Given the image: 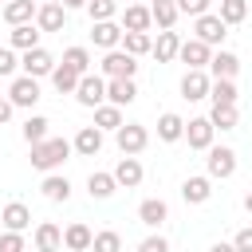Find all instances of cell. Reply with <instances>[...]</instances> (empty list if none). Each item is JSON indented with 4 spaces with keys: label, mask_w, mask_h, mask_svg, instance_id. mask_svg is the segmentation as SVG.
<instances>
[{
    "label": "cell",
    "mask_w": 252,
    "mask_h": 252,
    "mask_svg": "<svg viewBox=\"0 0 252 252\" xmlns=\"http://www.w3.org/2000/svg\"><path fill=\"white\" fill-rule=\"evenodd\" d=\"M71 142L67 138H47V142H39V146H32V165L35 169H43V173H51V169H59L67 158H71Z\"/></svg>",
    "instance_id": "6da1fadb"
},
{
    "label": "cell",
    "mask_w": 252,
    "mask_h": 252,
    "mask_svg": "<svg viewBox=\"0 0 252 252\" xmlns=\"http://www.w3.org/2000/svg\"><path fill=\"white\" fill-rule=\"evenodd\" d=\"M114 142H118L122 158H134V154H142V150L150 146V130H146L142 122H126V126L114 130Z\"/></svg>",
    "instance_id": "7a4b0ae2"
},
{
    "label": "cell",
    "mask_w": 252,
    "mask_h": 252,
    "mask_svg": "<svg viewBox=\"0 0 252 252\" xmlns=\"http://www.w3.org/2000/svg\"><path fill=\"white\" fill-rule=\"evenodd\" d=\"M236 173V150L228 146H209V158H205V177L213 181H224Z\"/></svg>",
    "instance_id": "3957f363"
},
{
    "label": "cell",
    "mask_w": 252,
    "mask_h": 252,
    "mask_svg": "<svg viewBox=\"0 0 252 252\" xmlns=\"http://www.w3.org/2000/svg\"><path fill=\"white\" fill-rule=\"evenodd\" d=\"M134 75H138V59L126 55L122 47L102 55V79H134Z\"/></svg>",
    "instance_id": "277c9868"
},
{
    "label": "cell",
    "mask_w": 252,
    "mask_h": 252,
    "mask_svg": "<svg viewBox=\"0 0 252 252\" xmlns=\"http://www.w3.org/2000/svg\"><path fill=\"white\" fill-rule=\"evenodd\" d=\"M193 39H201V43H209V47H217V43H224V35H228V24L220 20V16H213V12H205V16H197V24H193Z\"/></svg>",
    "instance_id": "5b68a950"
},
{
    "label": "cell",
    "mask_w": 252,
    "mask_h": 252,
    "mask_svg": "<svg viewBox=\"0 0 252 252\" xmlns=\"http://www.w3.org/2000/svg\"><path fill=\"white\" fill-rule=\"evenodd\" d=\"M75 98H79V106H91V110H98V106L106 102V79H102V75H83V79H79V91H75Z\"/></svg>",
    "instance_id": "8992f818"
},
{
    "label": "cell",
    "mask_w": 252,
    "mask_h": 252,
    "mask_svg": "<svg viewBox=\"0 0 252 252\" xmlns=\"http://www.w3.org/2000/svg\"><path fill=\"white\" fill-rule=\"evenodd\" d=\"M8 102H12V106H24V110H32V106L39 102V79H32V75H20V79H12V87H8Z\"/></svg>",
    "instance_id": "52a82bcc"
},
{
    "label": "cell",
    "mask_w": 252,
    "mask_h": 252,
    "mask_svg": "<svg viewBox=\"0 0 252 252\" xmlns=\"http://www.w3.org/2000/svg\"><path fill=\"white\" fill-rule=\"evenodd\" d=\"M35 28H39V32H63V28H67V8H63L59 0L39 4V12H35Z\"/></svg>",
    "instance_id": "ba28073f"
},
{
    "label": "cell",
    "mask_w": 252,
    "mask_h": 252,
    "mask_svg": "<svg viewBox=\"0 0 252 252\" xmlns=\"http://www.w3.org/2000/svg\"><path fill=\"white\" fill-rule=\"evenodd\" d=\"M20 67H24V75H32V79H43V75H51L59 63L51 59V51H43V47H32V51H24Z\"/></svg>",
    "instance_id": "9c48e42d"
},
{
    "label": "cell",
    "mask_w": 252,
    "mask_h": 252,
    "mask_svg": "<svg viewBox=\"0 0 252 252\" xmlns=\"http://www.w3.org/2000/svg\"><path fill=\"white\" fill-rule=\"evenodd\" d=\"M177 59H181V63H189V71H205V67H209V59H213V51H209V43H201V39H181Z\"/></svg>",
    "instance_id": "30bf717a"
},
{
    "label": "cell",
    "mask_w": 252,
    "mask_h": 252,
    "mask_svg": "<svg viewBox=\"0 0 252 252\" xmlns=\"http://www.w3.org/2000/svg\"><path fill=\"white\" fill-rule=\"evenodd\" d=\"M213 134H217V126H213L209 118H189V122H185V142H189V150H209V146H213Z\"/></svg>",
    "instance_id": "8fae6325"
},
{
    "label": "cell",
    "mask_w": 252,
    "mask_h": 252,
    "mask_svg": "<svg viewBox=\"0 0 252 252\" xmlns=\"http://www.w3.org/2000/svg\"><path fill=\"white\" fill-rule=\"evenodd\" d=\"M122 24H114V20H106V24H91V43L94 47H102V51H114L118 43H122Z\"/></svg>",
    "instance_id": "7c38bea8"
},
{
    "label": "cell",
    "mask_w": 252,
    "mask_h": 252,
    "mask_svg": "<svg viewBox=\"0 0 252 252\" xmlns=\"http://www.w3.org/2000/svg\"><path fill=\"white\" fill-rule=\"evenodd\" d=\"M138 220H142L146 228H161V224L169 220V205H165L161 197H146V201L138 205Z\"/></svg>",
    "instance_id": "4fadbf2b"
},
{
    "label": "cell",
    "mask_w": 252,
    "mask_h": 252,
    "mask_svg": "<svg viewBox=\"0 0 252 252\" xmlns=\"http://www.w3.org/2000/svg\"><path fill=\"white\" fill-rule=\"evenodd\" d=\"M0 224H4V232H24L32 224V209L24 201H8L4 213H0Z\"/></svg>",
    "instance_id": "5bb4252c"
},
{
    "label": "cell",
    "mask_w": 252,
    "mask_h": 252,
    "mask_svg": "<svg viewBox=\"0 0 252 252\" xmlns=\"http://www.w3.org/2000/svg\"><path fill=\"white\" fill-rule=\"evenodd\" d=\"M35 252H63V228L55 220L35 224Z\"/></svg>",
    "instance_id": "9a60e30c"
},
{
    "label": "cell",
    "mask_w": 252,
    "mask_h": 252,
    "mask_svg": "<svg viewBox=\"0 0 252 252\" xmlns=\"http://www.w3.org/2000/svg\"><path fill=\"white\" fill-rule=\"evenodd\" d=\"M209 87H213V79H209L205 71H185V79H181V98L201 102V98H209Z\"/></svg>",
    "instance_id": "2e32d148"
},
{
    "label": "cell",
    "mask_w": 252,
    "mask_h": 252,
    "mask_svg": "<svg viewBox=\"0 0 252 252\" xmlns=\"http://www.w3.org/2000/svg\"><path fill=\"white\" fill-rule=\"evenodd\" d=\"M138 98V87H134V79H106V102L110 106H130Z\"/></svg>",
    "instance_id": "e0dca14e"
},
{
    "label": "cell",
    "mask_w": 252,
    "mask_h": 252,
    "mask_svg": "<svg viewBox=\"0 0 252 252\" xmlns=\"http://www.w3.org/2000/svg\"><path fill=\"white\" fill-rule=\"evenodd\" d=\"M142 177H146V169H142L138 158H118V165H114V181H118L122 189H138Z\"/></svg>",
    "instance_id": "ac0fdd59"
},
{
    "label": "cell",
    "mask_w": 252,
    "mask_h": 252,
    "mask_svg": "<svg viewBox=\"0 0 252 252\" xmlns=\"http://www.w3.org/2000/svg\"><path fill=\"white\" fill-rule=\"evenodd\" d=\"M181 197H185V205H205L209 197H213V177H185L181 181Z\"/></svg>",
    "instance_id": "d6986e66"
},
{
    "label": "cell",
    "mask_w": 252,
    "mask_h": 252,
    "mask_svg": "<svg viewBox=\"0 0 252 252\" xmlns=\"http://www.w3.org/2000/svg\"><path fill=\"white\" fill-rule=\"evenodd\" d=\"M91 244H94V232H91L83 220H75V224L63 228V248H67V252H87Z\"/></svg>",
    "instance_id": "ffe728a7"
},
{
    "label": "cell",
    "mask_w": 252,
    "mask_h": 252,
    "mask_svg": "<svg viewBox=\"0 0 252 252\" xmlns=\"http://www.w3.org/2000/svg\"><path fill=\"white\" fill-rule=\"evenodd\" d=\"M75 154H83V158H94L98 150H102V130L98 126H79V134H75Z\"/></svg>",
    "instance_id": "44dd1931"
},
{
    "label": "cell",
    "mask_w": 252,
    "mask_h": 252,
    "mask_svg": "<svg viewBox=\"0 0 252 252\" xmlns=\"http://www.w3.org/2000/svg\"><path fill=\"white\" fill-rule=\"evenodd\" d=\"M177 51H181V39H177V32H158V39H154V59L158 63H173L177 59Z\"/></svg>",
    "instance_id": "7402d4cb"
},
{
    "label": "cell",
    "mask_w": 252,
    "mask_h": 252,
    "mask_svg": "<svg viewBox=\"0 0 252 252\" xmlns=\"http://www.w3.org/2000/svg\"><path fill=\"white\" fill-rule=\"evenodd\" d=\"M236 71H240V59L232 51H217L209 59V79H236Z\"/></svg>",
    "instance_id": "603a6c76"
},
{
    "label": "cell",
    "mask_w": 252,
    "mask_h": 252,
    "mask_svg": "<svg viewBox=\"0 0 252 252\" xmlns=\"http://www.w3.org/2000/svg\"><path fill=\"white\" fill-rule=\"evenodd\" d=\"M35 12H39V8H35V0H8V4H4V20H8L12 28L32 24V20H35Z\"/></svg>",
    "instance_id": "cb8c5ba5"
},
{
    "label": "cell",
    "mask_w": 252,
    "mask_h": 252,
    "mask_svg": "<svg viewBox=\"0 0 252 252\" xmlns=\"http://www.w3.org/2000/svg\"><path fill=\"white\" fill-rule=\"evenodd\" d=\"M150 24H154V16L146 4H130L122 12V32H150Z\"/></svg>",
    "instance_id": "d4e9b609"
},
{
    "label": "cell",
    "mask_w": 252,
    "mask_h": 252,
    "mask_svg": "<svg viewBox=\"0 0 252 252\" xmlns=\"http://www.w3.org/2000/svg\"><path fill=\"white\" fill-rule=\"evenodd\" d=\"M158 138H161V142H181V138H185V118L173 114V110H165V114L158 118Z\"/></svg>",
    "instance_id": "484cf974"
},
{
    "label": "cell",
    "mask_w": 252,
    "mask_h": 252,
    "mask_svg": "<svg viewBox=\"0 0 252 252\" xmlns=\"http://www.w3.org/2000/svg\"><path fill=\"white\" fill-rule=\"evenodd\" d=\"M150 16H154V24L161 28V32H173V24H177V0H154L150 4Z\"/></svg>",
    "instance_id": "4316f807"
},
{
    "label": "cell",
    "mask_w": 252,
    "mask_h": 252,
    "mask_svg": "<svg viewBox=\"0 0 252 252\" xmlns=\"http://www.w3.org/2000/svg\"><path fill=\"white\" fill-rule=\"evenodd\" d=\"M8 43H12V51H32V47H39V28L35 24H20V28H12Z\"/></svg>",
    "instance_id": "83f0119b"
},
{
    "label": "cell",
    "mask_w": 252,
    "mask_h": 252,
    "mask_svg": "<svg viewBox=\"0 0 252 252\" xmlns=\"http://www.w3.org/2000/svg\"><path fill=\"white\" fill-rule=\"evenodd\" d=\"M79 79H83V75H79V71H71L67 63H59V67L51 71V87H55L59 94H75V91H79Z\"/></svg>",
    "instance_id": "f1b7e54d"
},
{
    "label": "cell",
    "mask_w": 252,
    "mask_h": 252,
    "mask_svg": "<svg viewBox=\"0 0 252 252\" xmlns=\"http://www.w3.org/2000/svg\"><path fill=\"white\" fill-rule=\"evenodd\" d=\"M122 51L134 55V59H138V55H150V51H154L150 32H126V35H122Z\"/></svg>",
    "instance_id": "f546056e"
},
{
    "label": "cell",
    "mask_w": 252,
    "mask_h": 252,
    "mask_svg": "<svg viewBox=\"0 0 252 252\" xmlns=\"http://www.w3.org/2000/svg\"><path fill=\"white\" fill-rule=\"evenodd\" d=\"M209 98H213V106H236V83L232 79H213Z\"/></svg>",
    "instance_id": "4dcf8cb0"
},
{
    "label": "cell",
    "mask_w": 252,
    "mask_h": 252,
    "mask_svg": "<svg viewBox=\"0 0 252 252\" xmlns=\"http://www.w3.org/2000/svg\"><path fill=\"white\" fill-rule=\"evenodd\" d=\"M47 126H51V122H47L43 114H32V118L24 122V130H20V134H24V142H28V146H39V142H47V138H51V134H47Z\"/></svg>",
    "instance_id": "1f68e13d"
},
{
    "label": "cell",
    "mask_w": 252,
    "mask_h": 252,
    "mask_svg": "<svg viewBox=\"0 0 252 252\" xmlns=\"http://www.w3.org/2000/svg\"><path fill=\"white\" fill-rule=\"evenodd\" d=\"M39 189H43V197H47V201H67V197H71V181H67V177H59V173H47Z\"/></svg>",
    "instance_id": "d6a6232c"
},
{
    "label": "cell",
    "mask_w": 252,
    "mask_h": 252,
    "mask_svg": "<svg viewBox=\"0 0 252 252\" xmlns=\"http://www.w3.org/2000/svg\"><path fill=\"white\" fill-rule=\"evenodd\" d=\"M87 189H91V197L106 201V197L118 189V181H114V173H91V177H87Z\"/></svg>",
    "instance_id": "836d02e7"
},
{
    "label": "cell",
    "mask_w": 252,
    "mask_h": 252,
    "mask_svg": "<svg viewBox=\"0 0 252 252\" xmlns=\"http://www.w3.org/2000/svg\"><path fill=\"white\" fill-rule=\"evenodd\" d=\"M94 126H98V130H118V126H126V122H122V110H118V106L102 102V106L94 110Z\"/></svg>",
    "instance_id": "e575fe53"
},
{
    "label": "cell",
    "mask_w": 252,
    "mask_h": 252,
    "mask_svg": "<svg viewBox=\"0 0 252 252\" xmlns=\"http://www.w3.org/2000/svg\"><path fill=\"white\" fill-rule=\"evenodd\" d=\"M63 63H67L71 71H79V75H91V51H87V47H67V51H63Z\"/></svg>",
    "instance_id": "d590c367"
},
{
    "label": "cell",
    "mask_w": 252,
    "mask_h": 252,
    "mask_svg": "<svg viewBox=\"0 0 252 252\" xmlns=\"http://www.w3.org/2000/svg\"><path fill=\"white\" fill-rule=\"evenodd\" d=\"M209 122H213L217 130H236V122H240V110H236V106H213Z\"/></svg>",
    "instance_id": "8d00e7d4"
},
{
    "label": "cell",
    "mask_w": 252,
    "mask_h": 252,
    "mask_svg": "<svg viewBox=\"0 0 252 252\" xmlns=\"http://www.w3.org/2000/svg\"><path fill=\"white\" fill-rule=\"evenodd\" d=\"M114 12H118V4H114V0H91V4H87L91 24H106V20H114Z\"/></svg>",
    "instance_id": "74e56055"
},
{
    "label": "cell",
    "mask_w": 252,
    "mask_h": 252,
    "mask_svg": "<svg viewBox=\"0 0 252 252\" xmlns=\"http://www.w3.org/2000/svg\"><path fill=\"white\" fill-rule=\"evenodd\" d=\"M224 24H240L248 16V0H220V12H217Z\"/></svg>",
    "instance_id": "f35d334b"
},
{
    "label": "cell",
    "mask_w": 252,
    "mask_h": 252,
    "mask_svg": "<svg viewBox=\"0 0 252 252\" xmlns=\"http://www.w3.org/2000/svg\"><path fill=\"white\" fill-rule=\"evenodd\" d=\"M94 252H122V236L114 232V228H106V232H94V244H91Z\"/></svg>",
    "instance_id": "ab89813d"
},
{
    "label": "cell",
    "mask_w": 252,
    "mask_h": 252,
    "mask_svg": "<svg viewBox=\"0 0 252 252\" xmlns=\"http://www.w3.org/2000/svg\"><path fill=\"white\" fill-rule=\"evenodd\" d=\"M0 252H28L24 232H0Z\"/></svg>",
    "instance_id": "60d3db41"
},
{
    "label": "cell",
    "mask_w": 252,
    "mask_h": 252,
    "mask_svg": "<svg viewBox=\"0 0 252 252\" xmlns=\"http://www.w3.org/2000/svg\"><path fill=\"white\" fill-rule=\"evenodd\" d=\"M209 4H213V0H177V12L197 20V16H205V12H209Z\"/></svg>",
    "instance_id": "b9f144b4"
},
{
    "label": "cell",
    "mask_w": 252,
    "mask_h": 252,
    "mask_svg": "<svg viewBox=\"0 0 252 252\" xmlns=\"http://www.w3.org/2000/svg\"><path fill=\"white\" fill-rule=\"evenodd\" d=\"M16 67H20V59H16V51H12V47H0V79H8V75H16Z\"/></svg>",
    "instance_id": "7bdbcfd3"
},
{
    "label": "cell",
    "mask_w": 252,
    "mask_h": 252,
    "mask_svg": "<svg viewBox=\"0 0 252 252\" xmlns=\"http://www.w3.org/2000/svg\"><path fill=\"white\" fill-rule=\"evenodd\" d=\"M138 252H169V240H165V236H146V240L138 244Z\"/></svg>",
    "instance_id": "ee69618b"
},
{
    "label": "cell",
    "mask_w": 252,
    "mask_h": 252,
    "mask_svg": "<svg viewBox=\"0 0 252 252\" xmlns=\"http://www.w3.org/2000/svg\"><path fill=\"white\" fill-rule=\"evenodd\" d=\"M232 248H236V252H252V228H240V232L232 236Z\"/></svg>",
    "instance_id": "f6af8a7d"
},
{
    "label": "cell",
    "mask_w": 252,
    "mask_h": 252,
    "mask_svg": "<svg viewBox=\"0 0 252 252\" xmlns=\"http://www.w3.org/2000/svg\"><path fill=\"white\" fill-rule=\"evenodd\" d=\"M12 110H16V106H12V102H8V98H0V126H4V122H8V118H12Z\"/></svg>",
    "instance_id": "bcb514c9"
},
{
    "label": "cell",
    "mask_w": 252,
    "mask_h": 252,
    "mask_svg": "<svg viewBox=\"0 0 252 252\" xmlns=\"http://www.w3.org/2000/svg\"><path fill=\"white\" fill-rule=\"evenodd\" d=\"M59 4H63V8H67V12H71V8H87V4H91V0H59Z\"/></svg>",
    "instance_id": "7dc6e473"
},
{
    "label": "cell",
    "mask_w": 252,
    "mask_h": 252,
    "mask_svg": "<svg viewBox=\"0 0 252 252\" xmlns=\"http://www.w3.org/2000/svg\"><path fill=\"white\" fill-rule=\"evenodd\" d=\"M209 252H236V248H232V244H213Z\"/></svg>",
    "instance_id": "c3c4849f"
},
{
    "label": "cell",
    "mask_w": 252,
    "mask_h": 252,
    "mask_svg": "<svg viewBox=\"0 0 252 252\" xmlns=\"http://www.w3.org/2000/svg\"><path fill=\"white\" fill-rule=\"evenodd\" d=\"M244 209H248V213H252V193H244Z\"/></svg>",
    "instance_id": "681fc988"
},
{
    "label": "cell",
    "mask_w": 252,
    "mask_h": 252,
    "mask_svg": "<svg viewBox=\"0 0 252 252\" xmlns=\"http://www.w3.org/2000/svg\"><path fill=\"white\" fill-rule=\"evenodd\" d=\"M0 4H8V0H0Z\"/></svg>",
    "instance_id": "f907efd6"
},
{
    "label": "cell",
    "mask_w": 252,
    "mask_h": 252,
    "mask_svg": "<svg viewBox=\"0 0 252 252\" xmlns=\"http://www.w3.org/2000/svg\"><path fill=\"white\" fill-rule=\"evenodd\" d=\"M28 252H32V248H28Z\"/></svg>",
    "instance_id": "816d5d0a"
}]
</instances>
